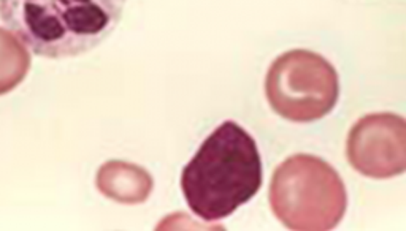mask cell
I'll use <instances>...</instances> for the list:
<instances>
[{
    "instance_id": "cell-1",
    "label": "cell",
    "mask_w": 406,
    "mask_h": 231,
    "mask_svg": "<svg viewBox=\"0 0 406 231\" xmlns=\"http://www.w3.org/2000/svg\"><path fill=\"white\" fill-rule=\"evenodd\" d=\"M261 187L262 158L256 141L233 121L216 127L181 173L187 206L207 223L232 216Z\"/></svg>"
},
{
    "instance_id": "cell-5",
    "label": "cell",
    "mask_w": 406,
    "mask_h": 231,
    "mask_svg": "<svg viewBox=\"0 0 406 231\" xmlns=\"http://www.w3.org/2000/svg\"><path fill=\"white\" fill-rule=\"evenodd\" d=\"M348 162L370 179H391L406 171V121L393 112H373L351 127Z\"/></svg>"
},
{
    "instance_id": "cell-6",
    "label": "cell",
    "mask_w": 406,
    "mask_h": 231,
    "mask_svg": "<svg viewBox=\"0 0 406 231\" xmlns=\"http://www.w3.org/2000/svg\"><path fill=\"white\" fill-rule=\"evenodd\" d=\"M97 191L119 204H143L154 191L148 170L124 160H108L97 170Z\"/></svg>"
},
{
    "instance_id": "cell-2",
    "label": "cell",
    "mask_w": 406,
    "mask_h": 231,
    "mask_svg": "<svg viewBox=\"0 0 406 231\" xmlns=\"http://www.w3.org/2000/svg\"><path fill=\"white\" fill-rule=\"evenodd\" d=\"M124 5L126 0H0V20L37 56L66 59L108 38Z\"/></svg>"
},
{
    "instance_id": "cell-4",
    "label": "cell",
    "mask_w": 406,
    "mask_h": 231,
    "mask_svg": "<svg viewBox=\"0 0 406 231\" xmlns=\"http://www.w3.org/2000/svg\"><path fill=\"white\" fill-rule=\"evenodd\" d=\"M272 110L291 122L319 121L335 108L340 78L326 57L308 50H291L275 59L266 76Z\"/></svg>"
},
{
    "instance_id": "cell-3",
    "label": "cell",
    "mask_w": 406,
    "mask_h": 231,
    "mask_svg": "<svg viewBox=\"0 0 406 231\" xmlns=\"http://www.w3.org/2000/svg\"><path fill=\"white\" fill-rule=\"evenodd\" d=\"M268 200L275 217L293 231L335 230L348 207L338 171L311 154L287 157L275 170Z\"/></svg>"
},
{
    "instance_id": "cell-7",
    "label": "cell",
    "mask_w": 406,
    "mask_h": 231,
    "mask_svg": "<svg viewBox=\"0 0 406 231\" xmlns=\"http://www.w3.org/2000/svg\"><path fill=\"white\" fill-rule=\"evenodd\" d=\"M31 52L10 31L0 27V96L16 89L31 70Z\"/></svg>"
}]
</instances>
